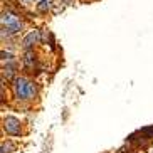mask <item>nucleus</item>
Listing matches in <instances>:
<instances>
[{
	"label": "nucleus",
	"instance_id": "nucleus-1",
	"mask_svg": "<svg viewBox=\"0 0 153 153\" xmlns=\"http://www.w3.org/2000/svg\"><path fill=\"white\" fill-rule=\"evenodd\" d=\"M14 94L17 99L20 101H27V99H32L37 93V86L36 82L27 81L25 77H15L14 79Z\"/></svg>",
	"mask_w": 153,
	"mask_h": 153
},
{
	"label": "nucleus",
	"instance_id": "nucleus-2",
	"mask_svg": "<svg viewBox=\"0 0 153 153\" xmlns=\"http://www.w3.org/2000/svg\"><path fill=\"white\" fill-rule=\"evenodd\" d=\"M22 30V22L19 20L15 15L12 14H4L2 15V36H12V34H17V32Z\"/></svg>",
	"mask_w": 153,
	"mask_h": 153
},
{
	"label": "nucleus",
	"instance_id": "nucleus-3",
	"mask_svg": "<svg viewBox=\"0 0 153 153\" xmlns=\"http://www.w3.org/2000/svg\"><path fill=\"white\" fill-rule=\"evenodd\" d=\"M4 130L7 131V135L19 136L20 135V121L15 116H7L4 120Z\"/></svg>",
	"mask_w": 153,
	"mask_h": 153
},
{
	"label": "nucleus",
	"instance_id": "nucleus-4",
	"mask_svg": "<svg viewBox=\"0 0 153 153\" xmlns=\"http://www.w3.org/2000/svg\"><path fill=\"white\" fill-rule=\"evenodd\" d=\"M37 41H39V32H37V30H30L27 36L24 37L22 44H24V47H25L27 51H30V49H32V45L36 44Z\"/></svg>",
	"mask_w": 153,
	"mask_h": 153
},
{
	"label": "nucleus",
	"instance_id": "nucleus-5",
	"mask_svg": "<svg viewBox=\"0 0 153 153\" xmlns=\"http://www.w3.org/2000/svg\"><path fill=\"white\" fill-rule=\"evenodd\" d=\"M24 64H25V68H29V69H32L34 66H36V56H34V52L29 51L27 54H25V57H24Z\"/></svg>",
	"mask_w": 153,
	"mask_h": 153
},
{
	"label": "nucleus",
	"instance_id": "nucleus-6",
	"mask_svg": "<svg viewBox=\"0 0 153 153\" xmlns=\"http://www.w3.org/2000/svg\"><path fill=\"white\" fill-rule=\"evenodd\" d=\"M49 9H51V0H41V2L37 4V10L42 12V14H45Z\"/></svg>",
	"mask_w": 153,
	"mask_h": 153
},
{
	"label": "nucleus",
	"instance_id": "nucleus-7",
	"mask_svg": "<svg viewBox=\"0 0 153 153\" xmlns=\"http://www.w3.org/2000/svg\"><path fill=\"white\" fill-rule=\"evenodd\" d=\"M141 133H143L146 138H153V125H152V126H146V128H143V130H141Z\"/></svg>",
	"mask_w": 153,
	"mask_h": 153
},
{
	"label": "nucleus",
	"instance_id": "nucleus-8",
	"mask_svg": "<svg viewBox=\"0 0 153 153\" xmlns=\"http://www.w3.org/2000/svg\"><path fill=\"white\" fill-rule=\"evenodd\" d=\"M10 150H14V145L10 143V141L2 145V153H10Z\"/></svg>",
	"mask_w": 153,
	"mask_h": 153
},
{
	"label": "nucleus",
	"instance_id": "nucleus-9",
	"mask_svg": "<svg viewBox=\"0 0 153 153\" xmlns=\"http://www.w3.org/2000/svg\"><path fill=\"white\" fill-rule=\"evenodd\" d=\"M2 57L4 59H12V54H9V52H5L4 51V52H2Z\"/></svg>",
	"mask_w": 153,
	"mask_h": 153
},
{
	"label": "nucleus",
	"instance_id": "nucleus-10",
	"mask_svg": "<svg viewBox=\"0 0 153 153\" xmlns=\"http://www.w3.org/2000/svg\"><path fill=\"white\" fill-rule=\"evenodd\" d=\"M64 2H68V0H64Z\"/></svg>",
	"mask_w": 153,
	"mask_h": 153
}]
</instances>
